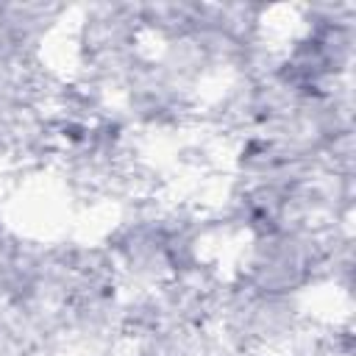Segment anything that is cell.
<instances>
[{"label": "cell", "mask_w": 356, "mask_h": 356, "mask_svg": "<svg viewBox=\"0 0 356 356\" xmlns=\"http://www.w3.org/2000/svg\"><path fill=\"white\" fill-rule=\"evenodd\" d=\"M334 225H278L250 234L231 281L270 295H306L325 278Z\"/></svg>", "instance_id": "6da1fadb"}, {"label": "cell", "mask_w": 356, "mask_h": 356, "mask_svg": "<svg viewBox=\"0 0 356 356\" xmlns=\"http://www.w3.org/2000/svg\"><path fill=\"white\" fill-rule=\"evenodd\" d=\"M309 325H312V314L306 309L303 295L256 292L231 278H225L217 292L211 331L231 356L236 353L278 356Z\"/></svg>", "instance_id": "7a4b0ae2"}, {"label": "cell", "mask_w": 356, "mask_h": 356, "mask_svg": "<svg viewBox=\"0 0 356 356\" xmlns=\"http://www.w3.org/2000/svg\"><path fill=\"white\" fill-rule=\"evenodd\" d=\"M200 103V92L175 81L150 50H145L117 95V106L136 134L184 131L197 120Z\"/></svg>", "instance_id": "3957f363"}, {"label": "cell", "mask_w": 356, "mask_h": 356, "mask_svg": "<svg viewBox=\"0 0 356 356\" xmlns=\"http://www.w3.org/2000/svg\"><path fill=\"white\" fill-rule=\"evenodd\" d=\"M278 356H353V328L342 325H309L286 350Z\"/></svg>", "instance_id": "277c9868"}]
</instances>
